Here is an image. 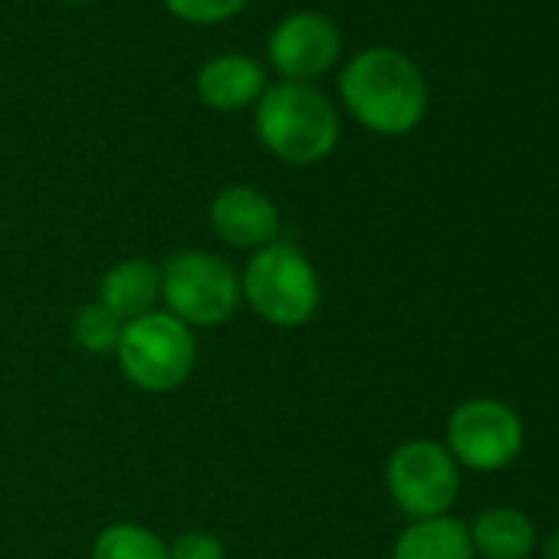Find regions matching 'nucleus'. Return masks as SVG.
I'll list each match as a JSON object with an SVG mask.
<instances>
[{
    "mask_svg": "<svg viewBox=\"0 0 559 559\" xmlns=\"http://www.w3.org/2000/svg\"><path fill=\"white\" fill-rule=\"evenodd\" d=\"M340 96L349 116L376 135H408L428 109L421 70L389 47L356 53L340 73Z\"/></svg>",
    "mask_w": 559,
    "mask_h": 559,
    "instance_id": "f257e3e1",
    "label": "nucleus"
},
{
    "mask_svg": "<svg viewBox=\"0 0 559 559\" xmlns=\"http://www.w3.org/2000/svg\"><path fill=\"white\" fill-rule=\"evenodd\" d=\"M253 129L260 145L284 165H317L340 145V112L310 83H276L257 99Z\"/></svg>",
    "mask_w": 559,
    "mask_h": 559,
    "instance_id": "f03ea898",
    "label": "nucleus"
},
{
    "mask_svg": "<svg viewBox=\"0 0 559 559\" xmlns=\"http://www.w3.org/2000/svg\"><path fill=\"white\" fill-rule=\"evenodd\" d=\"M320 276L310 257L290 243L273 240L250 253L240 273V300L270 326L297 330L320 310Z\"/></svg>",
    "mask_w": 559,
    "mask_h": 559,
    "instance_id": "7ed1b4c3",
    "label": "nucleus"
},
{
    "mask_svg": "<svg viewBox=\"0 0 559 559\" xmlns=\"http://www.w3.org/2000/svg\"><path fill=\"white\" fill-rule=\"evenodd\" d=\"M162 300L188 330L224 326L240 307V276L217 253L181 250L162 263Z\"/></svg>",
    "mask_w": 559,
    "mask_h": 559,
    "instance_id": "20e7f679",
    "label": "nucleus"
},
{
    "mask_svg": "<svg viewBox=\"0 0 559 559\" xmlns=\"http://www.w3.org/2000/svg\"><path fill=\"white\" fill-rule=\"evenodd\" d=\"M119 369L142 392H175L188 382L198 346L194 333L171 313L152 310L122 326L116 346Z\"/></svg>",
    "mask_w": 559,
    "mask_h": 559,
    "instance_id": "39448f33",
    "label": "nucleus"
},
{
    "mask_svg": "<svg viewBox=\"0 0 559 559\" xmlns=\"http://www.w3.org/2000/svg\"><path fill=\"white\" fill-rule=\"evenodd\" d=\"M385 487L395 507L412 520L448 516L461 493V467L444 444L415 438L392 451L385 464Z\"/></svg>",
    "mask_w": 559,
    "mask_h": 559,
    "instance_id": "423d86ee",
    "label": "nucleus"
},
{
    "mask_svg": "<svg viewBox=\"0 0 559 559\" xmlns=\"http://www.w3.org/2000/svg\"><path fill=\"white\" fill-rule=\"evenodd\" d=\"M444 448L457 467L477 474L503 471L523 451V421L500 399H467L448 418Z\"/></svg>",
    "mask_w": 559,
    "mask_h": 559,
    "instance_id": "0eeeda50",
    "label": "nucleus"
},
{
    "mask_svg": "<svg viewBox=\"0 0 559 559\" xmlns=\"http://www.w3.org/2000/svg\"><path fill=\"white\" fill-rule=\"evenodd\" d=\"M343 50L340 27L320 11H297L284 17L266 44L270 67L284 76V83H313L336 67Z\"/></svg>",
    "mask_w": 559,
    "mask_h": 559,
    "instance_id": "6e6552de",
    "label": "nucleus"
},
{
    "mask_svg": "<svg viewBox=\"0 0 559 559\" xmlns=\"http://www.w3.org/2000/svg\"><path fill=\"white\" fill-rule=\"evenodd\" d=\"M211 227L214 234L237 250H260L280 240V211L276 204L253 185H230L211 201Z\"/></svg>",
    "mask_w": 559,
    "mask_h": 559,
    "instance_id": "1a4fd4ad",
    "label": "nucleus"
},
{
    "mask_svg": "<svg viewBox=\"0 0 559 559\" xmlns=\"http://www.w3.org/2000/svg\"><path fill=\"white\" fill-rule=\"evenodd\" d=\"M266 90V73L257 60L243 53H221L207 60L198 73V96L207 109L237 112L257 106Z\"/></svg>",
    "mask_w": 559,
    "mask_h": 559,
    "instance_id": "9d476101",
    "label": "nucleus"
},
{
    "mask_svg": "<svg viewBox=\"0 0 559 559\" xmlns=\"http://www.w3.org/2000/svg\"><path fill=\"white\" fill-rule=\"evenodd\" d=\"M162 300V270L145 257H129L109 266L99 284V304L119 320L132 323L155 310Z\"/></svg>",
    "mask_w": 559,
    "mask_h": 559,
    "instance_id": "9b49d317",
    "label": "nucleus"
},
{
    "mask_svg": "<svg viewBox=\"0 0 559 559\" xmlns=\"http://www.w3.org/2000/svg\"><path fill=\"white\" fill-rule=\"evenodd\" d=\"M474 556L484 559H530L539 546L536 523L516 507H490L467 526Z\"/></svg>",
    "mask_w": 559,
    "mask_h": 559,
    "instance_id": "f8f14e48",
    "label": "nucleus"
},
{
    "mask_svg": "<svg viewBox=\"0 0 559 559\" xmlns=\"http://www.w3.org/2000/svg\"><path fill=\"white\" fill-rule=\"evenodd\" d=\"M392 559H477L467 523L454 516L412 520L392 549Z\"/></svg>",
    "mask_w": 559,
    "mask_h": 559,
    "instance_id": "ddd939ff",
    "label": "nucleus"
},
{
    "mask_svg": "<svg viewBox=\"0 0 559 559\" xmlns=\"http://www.w3.org/2000/svg\"><path fill=\"white\" fill-rule=\"evenodd\" d=\"M93 559H168V546L142 523H112L96 536Z\"/></svg>",
    "mask_w": 559,
    "mask_h": 559,
    "instance_id": "4468645a",
    "label": "nucleus"
},
{
    "mask_svg": "<svg viewBox=\"0 0 559 559\" xmlns=\"http://www.w3.org/2000/svg\"><path fill=\"white\" fill-rule=\"evenodd\" d=\"M122 326L103 304H90L76 313L73 320V340L76 346H83L86 353L93 356H106V353H116L119 346V336H122Z\"/></svg>",
    "mask_w": 559,
    "mask_h": 559,
    "instance_id": "2eb2a0df",
    "label": "nucleus"
},
{
    "mask_svg": "<svg viewBox=\"0 0 559 559\" xmlns=\"http://www.w3.org/2000/svg\"><path fill=\"white\" fill-rule=\"evenodd\" d=\"M165 8L194 27H214V24H227L230 17H237L247 0H165Z\"/></svg>",
    "mask_w": 559,
    "mask_h": 559,
    "instance_id": "dca6fc26",
    "label": "nucleus"
},
{
    "mask_svg": "<svg viewBox=\"0 0 559 559\" xmlns=\"http://www.w3.org/2000/svg\"><path fill=\"white\" fill-rule=\"evenodd\" d=\"M168 559H224V543L214 533L188 530V533L171 539Z\"/></svg>",
    "mask_w": 559,
    "mask_h": 559,
    "instance_id": "f3484780",
    "label": "nucleus"
},
{
    "mask_svg": "<svg viewBox=\"0 0 559 559\" xmlns=\"http://www.w3.org/2000/svg\"><path fill=\"white\" fill-rule=\"evenodd\" d=\"M543 556H546V559H559V530H556L552 536L543 539Z\"/></svg>",
    "mask_w": 559,
    "mask_h": 559,
    "instance_id": "a211bd4d",
    "label": "nucleus"
},
{
    "mask_svg": "<svg viewBox=\"0 0 559 559\" xmlns=\"http://www.w3.org/2000/svg\"><path fill=\"white\" fill-rule=\"evenodd\" d=\"M67 4H90V0H67Z\"/></svg>",
    "mask_w": 559,
    "mask_h": 559,
    "instance_id": "6ab92c4d",
    "label": "nucleus"
}]
</instances>
